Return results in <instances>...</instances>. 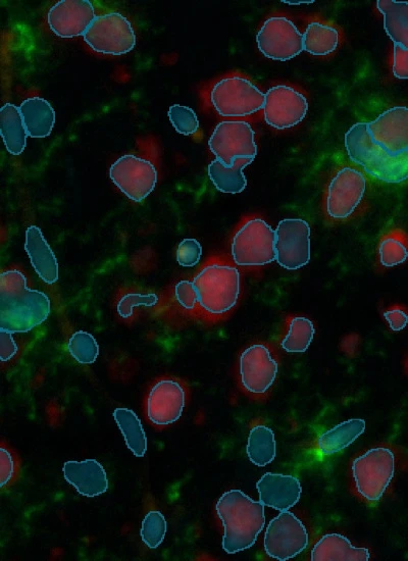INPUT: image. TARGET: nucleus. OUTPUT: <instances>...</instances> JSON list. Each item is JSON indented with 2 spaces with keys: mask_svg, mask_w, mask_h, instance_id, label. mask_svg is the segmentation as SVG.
Segmentation results:
<instances>
[{
  "mask_svg": "<svg viewBox=\"0 0 408 561\" xmlns=\"http://www.w3.org/2000/svg\"><path fill=\"white\" fill-rule=\"evenodd\" d=\"M240 290L237 268L224 257H213L200 268L192 281L178 283L175 295L185 311L197 318L215 322L232 312Z\"/></svg>",
  "mask_w": 408,
  "mask_h": 561,
  "instance_id": "1",
  "label": "nucleus"
},
{
  "mask_svg": "<svg viewBox=\"0 0 408 561\" xmlns=\"http://www.w3.org/2000/svg\"><path fill=\"white\" fill-rule=\"evenodd\" d=\"M0 297V329L13 334L33 330L50 314L47 295L30 289L20 271L10 270L2 274Z\"/></svg>",
  "mask_w": 408,
  "mask_h": 561,
  "instance_id": "2",
  "label": "nucleus"
},
{
  "mask_svg": "<svg viewBox=\"0 0 408 561\" xmlns=\"http://www.w3.org/2000/svg\"><path fill=\"white\" fill-rule=\"evenodd\" d=\"M216 508L225 529L223 549L227 553L247 550L257 542L266 524L265 505L261 501L231 490L223 494Z\"/></svg>",
  "mask_w": 408,
  "mask_h": 561,
  "instance_id": "3",
  "label": "nucleus"
},
{
  "mask_svg": "<svg viewBox=\"0 0 408 561\" xmlns=\"http://www.w3.org/2000/svg\"><path fill=\"white\" fill-rule=\"evenodd\" d=\"M345 147L349 158L363 167L374 178L391 184L408 179V164L393 158L377 144L368 129V123L352 126L345 135Z\"/></svg>",
  "mask_w": 408,
  "mask_h": 561,
  "instance_id": "4",
  "label": "nucleus"
},
{
  "mask_svg": "<svg viewBox=\"0 0 408 561\" xmlns=\"http://www.w3.org/2000/svg\"><path fill=\"white\" fill-rule=\"evenodd\" d=\"M276 231L264 220H247L235 232L231 251L233 261L242 267L265 266L277 258Z\"/></svg>",
  "mask_w": 408,
  "mask_h": 561,
  "instance_id": "5",
  "label": "nucleus"
},
{
  "mask_svg": "<svg viewBox=\"0 0 408 561\" xmlns=\"http://www.w3.org/2000/svg\"><path fill=\"white\" fill-rule=\"evenodd\" d=\"M395 472V457L388 448H375L357 457L352 464L355 488L367 501H379Z\"/></svg>",
  "mask_w": 408,
  "mask_h": 561,
  "instance_id": "6",
  "label": "nucleus"
},
{
  "mask_svg": "<svg viewBox=\"0 0 408 561\" xmlns=\"http://www.w3.org/2000/svg\"><path fill=\"white\" fill-rule=\"evenodd\" d=\"M266 94L249 80L231 77L219 81L211 92V101L222 117H246L264 109Z\"/></svg>",
  "mask_w": 408,
  "mask_h": 561,
  "instance_id": "7",
  "label": "nucleus"
},
{
  "mask_svg": "<svg viewBox=\"0 0 408 561\" xmlns=\"http://www.w3.org/2000/svg\"><path fill=\"white\" fill-rule=\"evenodd\" d=\"M84 40L96 53L113 56L130 53L136 44L131 23L119 13L96 17Z\"/></svg>",
  "mask_w": 408,
  "mask_h": 561,
  "instance_id": "8",
  "label": "nucleus"
},
{
  "mask_svg": "<svg viewBox=\"0 0 408 561\" xmlns=\"http://www.w3.org/2000/svg\"><path fill=\"white\" fill-rule=\"evenodd\" d=\"M311 228L299 219L280 222L276 230L277 262L287 270H298L311 260Z\"/></svg>",
  "mask_w": 408,
  "mask_h": 561,
  "instance_id": "9",
  "label": "nucleus"
},
{
  "mask_svg": "<svg viewBox=\"0 0 408 561\" xmlns=\"http://www.w3.org/2000/svg\"><path fill=\"white\" fill-rule=\"evenodd\" d=\"M209 144L217 160L227 167H231L238 158H255L258 153L254 132L246 122L220 123Z\"/></svg>",
  "mask_w": 408,
  "mask_h": 561,
  "instance_id": "10",
  "label": "nucleus"
},
{
  "mask_svg": "<svg viewBox=\"0 0 408 561\" xmlns=\"http://www.w3.org/2000/svg\"><path fill=\"white\" fill-rule=\"evenodd\" d=\"M309 545L303 524L291 513L282 512L268 526L265 550L277 560L285 561L301 553Z\"/></svg>",
  "mask_w": 408,
  "mask_h": 561,
  "instance_id": "11",
  "label": "nucleus"
},
{
  "mask_svg": "<svg viewBox=\"0 0 408 561\" xmlns=\"http://www.w3.org/2000/svg\"><path fill=\"white\" fill-rule=\"evenodd\" d=\"M257 40L261 53L274 61L292 60L303 50V35L290 20L283 17L267 20Z\"/></svg>",
  "mask_w": 408,
  "mask_h": 561,
  "instance_id": "12",
  "label": "nucleus"
},
{
  "mask_svg": "<svg viewBox=\"0 0 408 561\" xmlns=\"http://www.w3.org/2000/svg\"><path fill=\"white\" fill-rule=\"evenodd\" d=\"M111 179L131 200L141 202L156 188L158 172L150 162L135 157L124 156L111 168Z\"/></svg>",
  "mask_w": 408,
  "mask_h": 561,
  "instance_id": "13",
  "label": "nucleus"
},
{
  "mask_svg": "<svg viewBox=\"0 0 408 561\" xmlns=\"http://www.w3.org/2000/svg\"><path fill=\"white\" fill-rule=\"evenodd\" d=\"M367 188L365 176L351 168L340 170L330 183L326 209L328 215L335 220L350 217L359 207Z\"/></svg>",
  "mask_w": 408,
  "mask_h": 561,
  "instance_id": "14",
  "label": "nucleus"
},
{
  "mask_svg": "<svg viewBox=\"0 0 408 561\" xmlns=\"http://www.w3.org/2000/svg\"><path fill=\"white\" fill-rule=\"evenodd\" d=\"M308 110V100L291 87L279 85L266 93L265 120L273 128L283 130L296 126Z\"/></svg>",
  "mask_w": 408,
  "mask_h": 561,
  "instance_id": "15",
  "label": "nucleus"
},
{
  "mask_svg": "<svg viewBox=\"0 0 408 561\" xmlns=\"http://www.w3.org/2000/svg\"><path fill=\"white\" fill-rule=\"evenodd\" d=\"M373 140L389 156L408 164V109L393 108L368 123Z\"/></svg>",
  "mask_w": 408,
  "mask_h": 561,
  "instance_id": "16",
  "label": "nucleus"
},
{
  "mask_svg": "<svg viewBox=\"0 0 408 561\" xmlns=\"http://www.w3.org/2000/svg\"><path fill=\"white\" fill-rule=\"evenodd\" d=\"M277 374L278 364L267 346L252 345L241 354V384L249 393H266L274 384Z\"/></svg>",
  "mask_w": 408,
  "mask_h": 561,
  "instance_id": "17",
  "label": "nucleus"
},
{
  "mask_svg": "<svg viewBox=\"0 0 408 561\" xmlns=\"http://www.w3.org/2000/svg\"><path fill=\"white\" fill-rule=\"evenodd\" d=\"M186 392L175 380H161L149 392L146 415L152 424L168 426L177 422L184 411Z\"/></svg>",
  "mask_w": 408,
  "mask_h": 561,
  "instance_id": "18",
  "label": "nucleus"
},
{
  "mask_svg": "<svg viewBox=\"0 0 408 561\" xmlns=\"http://www.w3.org/2000/svg\"><path fill=\"white\" fill-rule=\"evenodd\" d=\"M95 19V10L88 0H62L48 13L50 29L62 38L84 36Z\"/></svg>",
  "mask_w": 408,
  "mask_h": 561,
  "instance_id": "19",
  "label": "nucleus"
},
{
  "mask_svg": "<svg viewBox=\"0 0 408 561\" xmlns=\"http://www.w3.org/2000/svg\"><path fill=\"white\" fill-rule=\"evenodd\" d=\"M63 473L65 480L83 496L96 497L109 489L108 475L95 459L67 462Z\"/></svg>",
  "mask_w": 408,
  "mask_h": 561,
  "instance_id": "20",
  "label": "nucleus"
},
{
  "mask_svg": "<svg viewBox=\"0 0 408 561\" xmlns=\"http://www.w3.org/2000/svg\"><path fill=\"white\" fill-rule=\"evenodd\" d=\"M260 501L279 512H288L300 499L301 485L291 476L266 474L257 484Z\"/></svg>",
  "mask_w": 408,
  "mask_h": 561,
  "instance_id": "21",
  "label": "nucleus"
},
{
  "mask_svg": "<svg viewBox=\"0 0 408 561\" xmlns=\"http://www.w3.org/2000/svg\"><path fill=\"white\" fill-rule=\"evenodd\" d=\"M25 250L35 272L47 284L59 280V265L53 249L46 242L41 230L31 226L26 231Z\"/></svg>",
  "mask_w": 408,
  "mask_h": 561,
  "instance_id": "22",
  "label": "nucleus"
},
{
  "mask_svg": "<svg viewBox=\"0 0 408 561\" xmlns=\"http://www.w3.org/2000/svg\"><path fill=\"white\" fill-rule=\"evenodd\" d=\"M27 133L33 138H44L53 132L56 113L49 102L39 97L26 99L19 108Z\"/></svg>",
  "mask_w": 408,
  "mask_h": 561,
  "instance_id": "23",
  "label": "nucleus"
},
{
  "mask_svg": "<svg viewBox=\"0 0 408 561\" xmlns=\"http://www.w3.org/2000/svg\"><path fill=\"white\" fill-rule=\"evenodd\" d=\"M370 557L368 549L353 547L339 534L324 536L312 552L313 561H368Z\"/></svg>",
  "mask_w": 408,
  "mask_h": 561,
  "instance_id": "24",
  "label": "nucleus"
},
{
  "mask_svg": "<svg viewBox=\"0 0 408 561\" xmlns=\"http://www.w3.org/2000/svg\"><path fill=\"white\" fill-rule=\"evenodd\" d=\"M378 10L384 16V28L394 44L408 49V3L379 0Z\"/></svg>",
  "mask_w": 408,
  "mask_h": 561,
  "instance_id": "25",
  "label": "nucleus"
},
{
  "mask_svg": "<svg viewBox=\"0 0 408 561\" xmlns=\"http://www.w3.org/2000/svg\"><path fill=\"white\" fill-rule=\"evenodd\" d=\"M254 158H238L231 167L221 161H214L209 167L210 178L215 187L224 193H240L246 187V178L242 171L253 162Z\"/></svg>",
  "mask_w": 408,
  "mask_h": 561,
  "instance_id": "26",
  "label": "nucleus"
},
{
  "mask_svg": "<svg viewBox=\"0 0 408 561\" xmlns=\"http://www.w3.org/2000/svg\"><path fill=\"white\" fill-rule=\"evenodd\" d=\"M0 126L2 136L8 151L13 156H19L25 150L29 136L20 112L14 105L7 104L0 111Z\"/></svg>",
  "mask_w": 408,
  "mask_h": 561,
  "instance_id": "27",
  "label": "nucleus"
},
{
  "mask_svg": "<svg viewBox=\"0 0 408 561\" xmlns=\"http://www.w3.org/2000/svg\"><path fill=\"white\" fill-rule=\"evenodd\" d=\"M366 431V422L360 419L341 423L320 437L319 447L323 454L331 455L350 446Z\"/></svg>",
  "mask_w": 408,
  "mask_h": 561,
  "instance_id": "28",
  "label": "nucleus"
},
{
  "mask_svg": "<svg viewBox=\"0 0 408 561\" xmlns=\"http://www.w3.org/2000/svg\"><path fill=\"white\" fill-rule=\"evenodd\" d=\"M246 452L255 466L264 468L271 464L277 454L273 431L264 426L253 428L248 437Z\"/></svg>",
  "mask_w": 408,
  "mask_h": 561,
  "instance_id": "29",
  "label": "nucleus"
},
{
  "mask_svg": "<svg viewBox=\"0 0 408 561\" xmlns=\"http://www.w3.org/2000/svg\"><path fill=\"white\" fill-rule=\"evenodd\" d=\"M114 419L124 436L127 447L136 457H143L147 450V440L136 414L127 408H117Z\"/></svg>",
  "mask_w": 408,
  "mask_h": 561,
  "instance_id": "30",
  "label": "nucleus"
},
{
  "mask_svg": "<svg viewBox=\"0 0 408 561\" xmlns=\"http://www.w3.org/2000/svg\"><path fill=\"white\" fill-rule=\"evenodd\" d=\"M339 44V33L333 27L312 23L303 35V50L313 56H327Z\"/></svg>",
  "mask_w": 408,
  "mask_h": 561,
  "instance_id": "31",
  "label": "nucleus"
},
{
  "mask_svg": "<svg viewBox=\"0 0 408 561\" xmlns=\"http://www.w3.org/2000/svg\"><path fill=\"white\" fill-rule=\"evenodd\" d=\"M315 336L313 323L305 318H292L282 347L290 353H302L310 347Z\"/></svg>",
  "mask_w": 408,
  "mask_h": 561,
  "instance_id": "32",
  "label": "nucleus"
},
{
  "mask_svg": "<svg viewBox=\"0 0 408 561\" xmlns=\"http://www.w3.org/2000/svg\"><path fill=\"white\" fill-rule=\"evenodd\" d=\"M380 262L385 267H394L404 263L408 258V239L406 235L395 230L384 236L379 245Z\"/></svg>",
  "mask_w": 408,
  "mask_h": 561,
  "instance_id": "33",
  "label": "nucleus"
},
{
  "mask_svg": "<svg viewBox=\"0 0 408 561\" xmlns=\"http://www.w3.org/2000/svg\"><path fill=\"white\" fill-rule=\"evenodd\" d=\"M68 348L74 359L84 365L95 363L99 354L95 338L84 331H79L71 337Z\"/></svg>",
  "mask_w": 408,
  "mask_h": 561,
  "instance_id": "34",
  "label": "nucleus"
},
{
  "mask_svg": "<svg viewBox=\"0 0 408 561\" xmlns=\"http://www.w3.org/2000/svg\"><path fill=\"white\" fill-rule=\"evenodd\" d=\"M167 529L165 517L159 512H150L142 522L140 536L147 547L156 549L164 542Z\"/></svg>",
  "mask_w": 408,
  "mask_h": 561,
  "instance_id": "35",
  "label": "nucleus"
},
{
  "mask_svg": "<svg viewBox=\"0 0 408 561\" xmlns=\"http://www.w3.org/2000/svg\"><path fill=\"white\" fill-rule=\"evenodd\" d=\"M169 118L176 131L182 135H193L199 129L198 118L190 108L175 105L169 110Z\"/></svg>",
  "mask_w": 408,
  "mask_h": 561,
  "instance_id": "36",
  "label": "nucleus"
},
{
  "mask_svg": "<svg viewBox=\"0 0 408 561\" xmlns=\"http://www.w3.org/2000/svg\"><path fill=\"white\" fill-rule=\"evenodd\" d=\"M158 301L159 298L155 294L129 293L120 300L118 312L122 318L128 319L133 315L134 309L137 306H153Z\"/></svg>",
  "mask_w": 408,
  "mask_h": 561,
  "instance_id": "37",
  "label": "nucleus"
},
{
  "mask_svg": "<svg viewBox=\"0 0 408 561\" xmlns=\"http://www.w3.org/2000/svg\"><path fill=\"white\" fill-rule=\"evenodd\" d=\"M202 248L195 239H184L177 250V261L182 267H194L201 258Z\"/></svg>",
  "mask_w": 408,
  "mask_h": 561,
  "instance_id": "38",
  "label": "nucleus"
},
{
  "mask_svg": "<svg viewBox=\"0 0 408 561\" xmlns=\"http://www.w3.org/2000/svg\"><path fill=\"white\" fill-rule=\"evenodd\" d=\"M15 474V458L9 450L2 447L0 449V483H2V487L9 485Z\"/></svg>",
  "mask_w": 408,
  "mask_h": 561,
  "instance_id": "39",
  "label": "nucleus"
},
{
  "mask_svg": "<svg viewBox=\"0 0 408 561\" xmlns=\"http://www.w3.org/2000/svg\"><path fill=\"white\" fill-rule=\"evenodd\" d=\"M393 74L398 79H408V49L394 44Z\"/></svg>",
  "mask_w": 408,
  "mask_h": 561,
  "instance_id": "40",
  "label": "nucleus"
},
{
  "mask_svg": "<svg viewBox=\"0 0 408 561\" xmlns=\"http://www.w3.org/2000/svg\"><path fill=\"white\" fill-rule=\"evenodd\" d=\"M18 352L13 333L0 329V356L4 363L9 362Z\"/></svg>",
  "mask_w": 408,
  "mask_h": 561,
  "instance_id": "41",
  "label": "nucleus"
},
{
  "mask_svg": "<svg viewBox=\"0 0 408 561\" xmlns=\"http://www.w3.org/2000/svg\"><path fill=\"white\" fill-rule=\"evenodd\" d=\"M384 317L393 331L403 330L408 323L406 311L401 306H393L385 312Z\"/></svg>",
  "mask_w": 408,
  "mask_h": 561,
  "instance_id": "42",
  "label": "nucleus"
},
{
  "mask_svg": "<svg viewBox=\"0 0 408 561\" xmlns=\"http://www.w3.org/2000/svg\"><path fill=\"white\" fill-rule=\"evenodd\" d=\"M285 4L288 5H303V4H314L315 2H312V0H310V2H304V0H301V2H283Z\"/></svg>",
  "mask_w": 408,
  "mask_h": 561,
  "instance_id": "43",
  "label": "nucleus"
}]
</instances>
